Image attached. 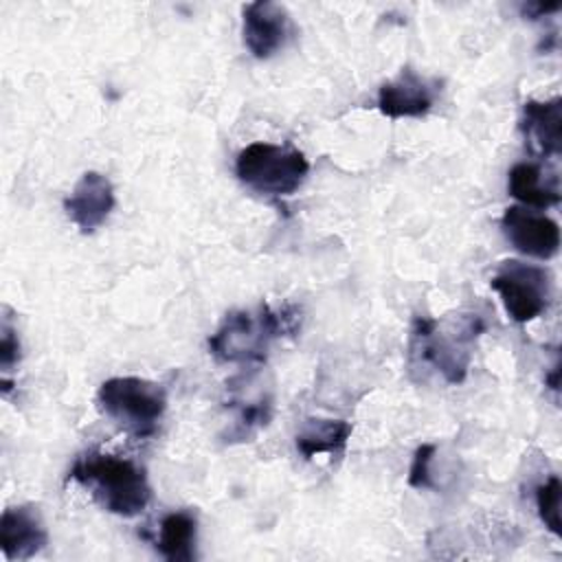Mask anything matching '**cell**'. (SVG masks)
<instances>
[{
    "instance_id": "6da1fadb",
    "label": "cell",
    "mask_w": 562,
    "mask_h": 562,
    "mask_svg": "<svg viewBox=\"0 0 562 562\" xmlns=\"http://www.w3.org/2000/svg\"><path fill=\"white\" fill-rule=\"evenodd\" d=\"M68 479L86 487L105 512L123 518L138 516L151 498L145 470L125 457L108 452L90 450L81 454L70 468Z\"/></svg>"
},
{
    "instance_id": "7a4b0ae2",
    "label": "cell",
    "mask_w": 562,
    "mask_h": 562,
    "mask_svg": "<svg viewBox=\"0 0 562 562\" xmlns=\"http://www.w3.org/2000/svg\"><path fill=\"white\" fill-rule=\"evenodd\" d=\"M292 307H270L266 303L252 310H233L209 338L211 353L222 362L259 364L266 360L272 340L296 329Z\"/></svg>"
},
{
    "instance_id": "3957f363",
    "label": "cell",
    "mask_w": 562,
    "mask_h": 562,
    "mask_svg": "<svg viewBox=\"0 0 562 562\" xmlns=\"http://www.w3.org/2000/svg\"><path fill=\"white\" fill-rule=\"evenodd\" d=\"M485 329L483 321L474 316H459V321L439 323L426 316H415L411 329V358L432 367L450 384L463 382L472 342Z\"/></svg>"
},
{
    "instance_id": "277c9868",
    "label": "cell",
    "mask_w": 562,
    "mask_h": 562,
    "mask_svg": "<svg viewBox=\"0 0 562 562\" xmlns=\"http://www.w3.org/2000/svg\"><path fill=\"white\" fill-rule=\"evenodd\" d=\"M310 162L292 145L257 140L246 145L235 158V176L250 191L268 198L292 195L305 180Z\"/></svg>"
},
{
    "instance_id": "5b68a950",
    "label": "cell",
    "mask_w": 562,
    "mask_h": 562,
    "mask_svg": "<svg viewBox=\"0 0 562 562\" xmlns=\"http://www.w3.org/2000/svg\"><path fill=\"white\" fill-rule=\"evenodd\" d=\"M97 402L103 415L132 437H149L167 411L162 386L136 375L105 380Z\"/></svg>"
},
{
    "instance_id": "8992f818",
    "label": "cell",
    "mask_w": 562,
    "mask_h": 562,
    "mask_svg": "<svg viewBox=\"0 0 562 562\" xmlns=\"http://www.w3.org/2000/svg\"><path fill=\"white\" fill-rule=\"evenodd\" d=\"M490 285L516 323H529L549 307L551 274L540 266L507 259L496 268Z\"/></svg>"
},
{
    "instance_id": "52a82bcc",
    "label": "cell",
    "mask_w": 562,
    "mask_h": 562,
    "mask_svg": "<svg viewBox=\"0 0 562 562\" xmlns=\"http://www.w3.org/2000/svg\"><path fill=\"white\" fill-rule=\"evenodd\" d=\"M290 33H292V22L285 7L270 0H257V2L244 4L241 35H244V46L250 50L252 57L257 59L272 57L285 46Z\"/></svg>"
},
{
    "instance_id": "ba28073f",
    "label": "cell",
    "mask_w": 562,
    "mask_h": 562,
    "mask_svg": "<svg viewBox=\"0 0 562 562\" xmlns=\"http://www.w3.org/2000/svg\"><path fill=\"white\" fill-rule=\"evenodd\" d=\"M507 241L522 255L533 259H551L560 248V226L544 213L527 206H509L501 217Z\"/></svg>"
},
{
    "instance_id": "9c48e42d",
    "label": "cell",
    "mask_w": 562,
    "mask_h": 562,
    "mask_svg": "<svg viewBox=\"0 0 562 562\" xmlns=\"http://www.w3.org/2000/svg\"><path fill=\"white\" fill-rule=\"evenodd\" d=\"M437 92V81L404 68L395 79L380 86L378 110L389 119H417L432 110Z\"/></svg>"
},
{
    "instance_id": "30bf717a",
    "label": "cell",
    "mask_w": 562,
    "mask_h": 562,
    "mask_svg": "<svg viewBox=\"0 0 562 562\" xmlns=\"http://www.w3.org/2000/svg\"><path fill=\"white\" fill-rule=\"evenodd\" d=\"M114 209V187L99 171H86L64 200L68 220L83 233H94Z\"/></svg>"
},
{
    "instance_id": "8fae6325",
    "label": "cell",
    "mask_w": 562,
    "mask_h": 562,
    "mask_svg": "<svg viewBox=\"0 0 562 562\" xmlns=\"http://www.w3.org/2000/svg\"><path fill=\"white\" fill-rule=\"evenodd\" d=\"M228 389V408L233 411L228 441H248L272 419V389L255 384L250 378L241 384L231 382Z\"/></svg>"
},
{
    "instance_id": "7c38bea8",
    "label": "cell",
    "mask_w": 562,
    "mask_h": 562,
    "mask_svg": "<svg viewBox=\"0 0 562 562\" xmlns=\"http://www.w3.org/2000/svg\"><path fill=\"white\" fill-rule=\"evenodd\" d=\"M48 542L42 514L33 505L7 507L0 518V547L7 560H29Z\"/></svg>"
},
{
    "instance_id": "4fadbf2b",
    "label": "cell",
    "mask_w": 562,
    "mask_h": 562,
    "mask_svg": "<svg viewBox=\"0 0 562 562\" xmlns=\"http://www.w3.org/2000/svg\"><path fill=\"white\" fill-rule=\"evenodd\" d=\"M520 130L529 147L544 156L553 158L562 151V99L536 101L529 99L522 103Z\"/></svg>"
},
{
    "instance_id": "5bb4252c",
    "label": "cell",
    "mask_w": 562,
    "mask_h": 562,
    "mask_svg": "<svg viewBox=\"0 0 562 562\" xmlns=\"http://www.w3.org/2000/svg\"><path fill=\"white\" fill-rule=\"evenodd\" d=\"M195 538H198L195 516L187 509H178L167 514L160 520L156 549L169 562H191L195 560Z\"/></svg>"
},
{
    "instance_id": "9a60e30c",
    "label": "cell",
    "mask_w": 562,
    "mask_h": 562,
    "mask_svg": "<svg viewBox=\"0 0 562 562\" xmlns=\"http://www.w3.org/2000/svg\"><path fill=\"white\" fill-rule=\"evenodd\" d=\"M509 193L527 209H549L560 202V189L555 178L542 176V169L533 162H518L509 169Z\"/></svg>"
},
{
    "instance_id": "2e32d148",
    "label": "cell",
    "mask_w": 562,
    "mask_h": 562,
    "mask_svg": "<svg viewBox=\"0 0 562 562\" xmlns=\"http://www.w3.org/2000/svg\"><path fill=\"white\" fill-rule=\"evenodd\" d=\"M351 437V424L342 419H321L312 417L296 435V450L305 459H314L316 454L340 457Z\"/></svg>"
},
{
    "instance_id": "e0dca14e",
    "label": "cell",
    "mask_w": 562,
    "mask_h": 562,
    "mask_svg": "<svg viewBox=\"0 0 562 562\" xmlns=\"http://www.w3.org/2000/svg\"><path fill=\"white\" fill-rule=\"evenodd\" d=\"M560 501H562V483L555 474L536 487L538 516L553 536H560Z\"/></svg>"
},
{
    "instance_id": "ac0fdd59",
    "label": "cell",
    "mask_w": 562,
    "mask_h": 562,
    "mask_svg": "<svg viewBox=\"0 0 562 562\" xmlns=\"http://www.w3.org/2000/svg\"><path fill=\"white\" fill-rule=\"evenodd\" d=\"M435 454V446L432 443H424L415 450L411 470H408V485L417 487V490H426L432 487V479H430V461Z\"/></svg>"
},
{
    "instance_id": "d6986e66",
    "label": "cell",
    "mask_w": 562,
    "mask_h": 562,
    "mask_svg": "<svg viewBox=\"0 0 562 562\" xmlns=\"http://www.w3.org/2000/svg\"><path fill=\"white\" fill-rule=\"evenodd\" d=\"M0 331H2L0 334V367H2V373H7L20 362V340H18L15 329L7 321L2 323Z\"/></svg>"
},
{
    "instance_id": "ffe728a7",
    "label": "cell",
    "mask_w": 562,
    "mask_h": 562,
    "mask_svg": "<svg viewBox=\"0 0 562 562\" xmlns=\"http://www.w3.org/2000/svg\"><path fill=\"white\" fill-rule=\"evenodd\" d=\"M560 9V2H551V4H527L522 7V13L525 15H531V20L536 18H542V13H551V11H558Z\"/></svg>"
}]
</instances>
